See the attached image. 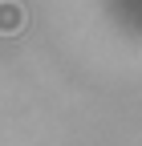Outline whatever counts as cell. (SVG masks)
I'll use <instances>...</instances> for the list:
<instances>
[{
	"mask_svg": "<svg viewBox=\"0 0 142 146\" xmlns=\"http://www.w3.org/2000/svg\"><path fill=\"white\" fill-rule=\"evenodd\" d=\"M29 25V12L21 0H0V36H21Z\"/></svg>",
	"mask_w": 142,
	"mask_h": 146,
	"instance_id": "6da1fadb",
	"label": "cell"
}]
</instances>
